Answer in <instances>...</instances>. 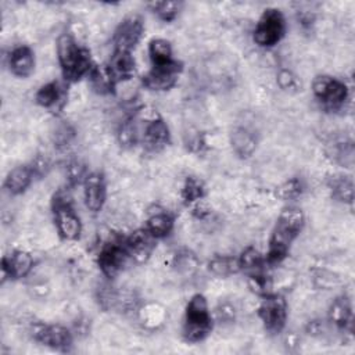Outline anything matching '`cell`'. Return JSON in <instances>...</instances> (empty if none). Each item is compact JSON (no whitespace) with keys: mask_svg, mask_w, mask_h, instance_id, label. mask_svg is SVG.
<instances>
[{"mask_svg":"<svg viewBox=\"0 0 355 355\" xmlns=\"http://www.w3.org/2000/svg\"><path fill=\"white\" fill-rule=\"evenodd\" d=\"M305 218L298 207H286L273 227L269 248L265 257L268 265L280 263L288 254L291 243L300 234L304 226Z\"/></svg>","mask_w":355,"mask_h":355,"instance_id":"6da1fadb","label":"cell"},{"mask_svg":"<svg viewBox=\"0 0 355 355\" xmlns=\"http://www.w3.org/2000/svg\"><path fill=\"white\" fill-rule=\"evenodd\" d=\"M57 54L62 76L67 82H78L87 75L93 67L89 50L80 47L68 33L58 37Z\"/></svg>","mask_w":355,"mask_h":355,"instance_id":"7a4b0ae2","label":"cell"},{"mask_svg":"<svg viewBox=\"0 0 355 355\" xmlns=\"http://www.w3.org/2000/svg\"><path fill=\"white\" fill-rule=\"evenodd\" d=\"M212 330V316L208 309L207 298L202 294H194L184 309L183 337L187 343L202 341Z\"/></svg>","mask_w":355,"mask_h":355,"instance_id":"3957f363","label":"cell"},{"mask_svg":"<svg viewBox=\"0 0 355 355\" xmlns=\"http://www.w3.org/2000/svg\"><path fill=\"white\" fill-rule=\"evenodd\" d=\"M53 216L61 239L72 241L80 236V219L72 207L71 198L64 191H58L53 198Z\"/></svg>","mask_w":355,"mask_h":355,"instance_id":"277c9868","label":"cell"},{"mask_svg":"<svg viewBox=\"0 0 355 355\" xmlns=\"http://www.w3.org/2000/svg\"><path fill=\"white\" fill-rule=\"evenodd\" d=\"M286 33V19L280 10L266 8L252 33L254 42L261 47H273Z\"/></svg>","mask_w":355,"mask_h":355,"instance_id":"5b68a950","label":"cell"},{"mask_svg":"<svg viewBox=\"0 0 355 355\" xmlns=\"http://www.w3.org/2000/svg\"><path fill=\"white\" fill-rule=\"evenodd\" d=\"M312 92L316 100L329 110H338L348 98L347 85L333 76L319 75L312 82Z\"/></svg>","mask_w":355,"mask_h":355,"instance_id":"8992f818","label":"cell"},{"mask_svg":"<svg viewBox=\"0 0 355 355\" xmlns=\"http://www.w3.org/2000/svg\"><path fill=\"white\" fill-rule=\"evenodd\" d=\"M140 119L144 121V128L141 132L143 146L148 151H159L169 144L171 133L166 122L155 110L140 111Z\"/></svg>","mask_w":355,"mask_h":355,"instance_id":"52a82bcc","label":"cell"},{"mask_svg":"<svg viewBox=\"0 0 355 355\" xmlns=\"http://www.w3.org/2000/svg\"><path fill=\"white\" fill-rule=\"evenodd\" d=\"M128 259L129 255L125 244V237L108 240L101 245L97 255L98 268L101 273L108 279L115 277L122 270Z\"/></svg>","mask_w":355,"mask_h":355,"instance_id":"ba28073f","label":"cell"},{"mask_svg":"<svg viewBox=\"0 0 355 355\" xmlns=\"http://www.w3.org/2000/svg\"><path fill=\"white\" fill-rule=\"evenodd\" d=\"M258 316L266 331L272 334L280 333L287 320V302L284 297L275 293L262 297Z\"/></svg>","mask_w":355,"mask_h":355,"instance_id":"9c48e42d","label":"cell"},{"mask_svg":"<svg viewBox=\"0 0 355 355\" xmlns=\"http://www.w3.org/2000/svg\"><path fill=\"white\" fill-rule=\"evenodd\" d=\"M182 69H183V64L173 58L171 62L153 65V68L143 75L141 82L144 87H147L148 90H155V92L169 90L178 83Z\"/></svg>","mask_w":355,"mask_h":355,"instance_id":"30bf717a","label":"cell"},{"mask_svg":"<svg viewBox=\"0 0 355 355\" xmlns=\"http://www.w3.org/2000/svg\"><path fill=\"white\" fill-rule=\"evenodd\" d=\"M32 336L36 341L57 351L67 352L72 347V333L61 324L36 323L32 326Z\"/></svg>","mask_w":355,"mask_h":355,"instance_id":"8fae6325","label":"cell"},{"mask_svg":"<svg viewBox=\"0 0 355 355\" xmlns=\"http://www.w3.org/2000/svg\"><path fill=\"white\" fill-rule=\"evenodd\" d=\"M144 31V22L140 15H129L126 17L115 29L114 33V50L118 51H128L136 47L139 40L141 39Z\"/></svg>","mask_w":355,"mask_h":355,"instance_id":"7c38bea8","label":"cell"},{"mask_svg":"<svg viewBox=\"0 0 355 355\" xmlns=\"http://www.w3.org/2000/svg\"><path fill=\"white\" fill-rule=\"evenodd\" d=\"M155 241L157 239L146 227L132 232L128 237H125L129 259L136 263L147 262L155 248Z\"/></svg>","mask_w":355,"mask_h":355,"instance_id":"4fadbf2b","label":"cell"},{"mask_svg":"<svg viewBox=\"0 0 355 355\" xmlns=\"http://www.w3.org/2000/svg\"><path fill=\"white\" fill-rule=\"evenodd\" d=\"M33 268V258L26 251H12L10 255H4L1 259V283L7 279L17 280L31 273Z\"/></svg>","mask_w":355,"mask_h":355,"instance_id":"5bb4252c","label":"cell"},{"mask_svg":"<svg viewBox=\"0 0 355 355\" xmlns=\"http://www.w3.org/2000/svg\"><path fill=\"white\" fill-rule=\"evenodd\" d=\"M83 197L87 209L93 214H97L103 209L107 197V189L104 176L100 172H92L86 176L83 182Z\"/></svg>","mask_w":355,"mask_h":355,"instance_id":"9a60e30c","label":"cell"},{"mask_svg":"<svg viewBox=\"0 0 355 355\" xmlns=\"http://www.w3.org/2000/svg\"><path fill=\"white\" fill-rule=\"evenodd\" d=\"M329 320L337 329L352 333V326H354L352 305L347 295H340L336 300H333L329 308Z\"/></svg>","mask_w":355,"mask_h":355,"instance_id":"2e32d148","label":"cell"},{"mask_svg":"<svg viewBox=\"0 0 355 355\" xmlns=\"http://www.w3.org/2000/svg\"><path fill=\"white\" fill-rule=\"evenodd\" d=\"M10 71L18 78L29 76L35 69V54L31 47L21 44L11 50L8 57Z\"/></svg>","mask_w":355,"mask_h":355,"instance_id":"e0dca14e","label":"cell"},{"mask_svg":"<svg viewBox=\"0 0 355 355\" xmlns=\"http://www.w3.org/2000/svg\"><path fill=\"white\" fill-rule=\"evenodd\" d=\"M33 178H35V175L29 165L15 166L6 176L4 187L10 194L18 196V194H22L31 186Z\"/></svg>","mask_w":355,"mask_h":355,"instance_id":"ac0fdd59","label":"cell"},{"mask_svg":"<svg viewBox=\"0 0 355 355\" xmlns=\"http://www.w3.org/2000/svg\"><path fill=\"white\" fill-rule=\"evenodd\" d=\"M116 83L121 80H128L135 73V58L132 53L114 50L110 64H107Z\"/></svg>","mask_w":355,"mask_h":355,"instance_id":"d6986e66","label":"cell"},{"mask_svg":"<svg viewBox=\"0 0 355 355\" xmlns=\"http://www.w3.org/2000/svg\"><path fill=\"white\" fill-rule=\"evenodd\" d=\"M87 76H89L90 85H92L94 92H97L100 94L114 93L116 80L112 76L108 65H96V64H93Z\"/></svg>","mask_w":355,"mask_h":355,"instance_id":"ffe728a7","label":"cell"},{"mask_svg":"<svg viewBox=\"0 0 355 355\" xmlns=\"http://www.w3.org/2000/svg\"><path fill=\"white\" fill-rule=\"evenodd\" d=\"M233 151L240 158H248L254 154L257 148V137L255 135L247 128H237L232 132L230 136Z\"/></svg>","mask_w":355,"mask_h":355,"instance_id":"44dd1931","label":"cell"},{"mask_svg":"<svg viewBox=\"0 0 355 355\" xmlns=\"http://www.w3.org/2000/svg\"><path fill=\"white\" fill-rule=\"evenodd\" d=\"M64 97H65V93H64L62 87L60 86V83L49 82L39 87V90L36 92L35 100L43 108L54 110L60 105V103L64 100Z\"/></svg>","mask_w":355,"mask_h":355,"instance_id":"7402d4cb","label":"cell"},{"mask_svg":"<svg viewBox=\"0 0 355 355\" xmlns=\"http://www.w3.org/2000/svg\"><path fill=\"white\" fill-rule=\"evenodd\" d=\"M237 259H239L240 270L245 272L248 276L265 272V268L268 265L262 254L254 247H247Z\"/></svg>","mask_w":355,"mask_h":355,"instance_id":"603a6c76","label":"cell"},{"mask_svg":"<svg viewBox=\"0 0 355 355\" xmlns=\"http://www.w3.org/2000/svg\"><path fill=\"white\" fill-rule=\"evenodd\" d=\"M139 318L144 327L157 329L164 324L166 319V311L159 304L150 302L139 308Z\"/></svg>","mask_w":355,"mask_h":355,"instance_id":"cb8c5ba5","label":"cell"},{"mask_svg":"<svg viewBox=\"0 0 355 355\" xmlns=\"http://www.w3.org/2000/svg\"><path fill=\"white\" fill-rule=\"evenodd\" d=\"M157 240L168 236L173 227V218L168 212H155L153 214L144 226Z\"/></svg>","mask_w":355,"mask_h":355,"instance_id":"d4e9b609","label":"cell"},{"mask_svg":"<svg viewBox=\"0 0 355 355\" xmlns=\"http://www.w3.org/2000/svg\"><path fill=\"white\" fill-rule=\"evenodd\" d=\"M329 187L331 190V196L344 202L352 204L354 201V183L348 176H334L329 182Z\"/></svg>","mask_w":355,"mask_h":355,"instance_id":"484cf974","label":"cell"},{"mask_svg":"<svg viewBox=\"0 0 355 355\" xmlns=\"http://www.w3.org/2000/svg\"><path fill=\"white\" fill-rule=\"evenodd\" d=\"M140 139H141V135L137 125V118L133 116L123 121L118 130V143L123 148H132L139 143Z\"/></svg>","mask_w":355,"mask_h":355,"instance_id":"4316f807","label":"cell"},{"mask_svg":"<svg viewBox=\"0 0 355 355\" xmlns=\"http://www.w3.org/2000/svg\"><path fill=\"white\" fill-rule=\"evenodd\" d=\"M148 55H150L153 65H161V64L171 62L173 60L171 43L161 37L153 39L148 43Z\"/></svg>","mask_w":355,"mask_h":355,"instance_id":"83f0119b","label":"cell"},{"mask_svg":"<svg viewBox=\"0 0 355 355\" xmlns=\"http://www.w3.org/2000/svg\"><path fill=\"white\" fill-rule=\"evenodd\" d=\"M208 269L216 276H230L240 270L239 259L230 255H216L208 262Z\"/></svg>","mask_w":355,"mask_h":355,"instance_id":"f1b7e54d","label":"cell"},{"mask_svg":"<svg viewBox=\"0 0 355 355\" xmlns=\"http://www.w3.org/2000/svg\"><path fill=\"white\" fill-rule=\"evenodd\" d=\"M205 194L204 184L194 176H189L182 187V200L186 205H197Z\"/></svg>","mask_w":355,"mask_h":355,"instance_id":"f546056e","label":"cell"},{"mask_svg":"<svg viewBox=\"0 0 355 355\" xmlns=\"http://www.w3.org/2000/svg\"><path fill=\"white\" fill-rule=\"evenodd\" d=\"M150 10L162 21L171 22L173 21L182 8L180 1H153L147 4Z\"/></svg>","mask_w":355,"mask_h":355,"instance_id":"4dcf8cb0","label":"cell"},{"mask_svg":"<svg viewBox=\"0 0 355 355\" xmlns=\"http://www.w3.org/2000/svg\"><path fill=\"white\" fill-rule=\"evenodd\" d=\"M65 175H67V180L71 186H76V184H80L85 182L86 176L89 175L87 169H86V165L79 161V159H72L67 164V168H65Z\"/></svg>","mask_w":355,"mask_h":355,"instance_id":"1f68e13d","label":"cell"},{"mask_svg":"<svg viewBox=\"0 0 355 355\" xmlns=\"http://www.w3.org/2000/svg\"><path fill=\"white\" fill-rule=\"evenodd\" d=\"M301 193H302V183L297 178H293V179L284 182L276 190V196L282 200H294Z\"/></svg>","mask_w":355,"mask_h":355,"instance_id":"d6a6232c","label":"cell"},{"mask_svg":"<svg viewBox=\"0 0 355 355\" xmlns=\"http://www.w3.org/2000/svg\"><path fill=\"white\" fill-rule=\"evenodd\" d=\"M334 159L344 166H351L354 161V146L352 143H338L333 150Z\"/></svg>","mask_w":355,"mask_h":355,"instance_id":"836d02e7","label":"cell"},{"mask_svg":"<svg viewBox=\"0 0 355 355\" xmlns=\"http://www.w3.org/2000/svg\"><path fill=\"white\" fill-rule=\"evenodd\" d=\"M73 136H75V130L69 125H61L55 129L54 143L58 148H64V147L69 146Z\"/></svg>","mask_w":355,"mask_h":355,"instance_id":"e575fe53","label":"cell"},{"mask_svg":"<svg viewBox=\"0 0 355 355\" xmlns=\"http://www.w3.org/2000/svg\"><path fill=\"white\" fill-rule=\"evenodd\" d=\"M216 318L220 323H230L236 318V308L230 302L225 301L216 306Z\"/></svg>","mask_w":355,"mask_h":355,"instance_id":"d590c367","label":"cell"},{"mask_svg":"<svg viewBox=\"0 0 355 355\" xmlns=\"http://www.w3.org/2000/svg\"><path fill=\"white\" fill-rule=\"evenodd\" d=\"M29 166L32 168L35 178H42V176L46 175L47 171L50 169V161H49V158H47L46 155H42V154H40V155H37V157L32 161V164H31Z\"/></svg>","mask_w":355,"mask_h":355,"instance_id":"8d00e7d4","label":"cell"},{"mask_svg":"<svg viewBox=\"0 0 355 355\" xmlns=\"http://www.w3.org/2000/svg\"><path fill=\"white\" fill-rule=\"evenodd\" d=\"M277 83L282 89L284 90H290V89H295L298 86L297 78L287 69H283L279 72L277 75Z\"/></svg>","mask_w":355,"mask_h":355,"instance_id":"74e56055","label":"cell"}]
</instances>
